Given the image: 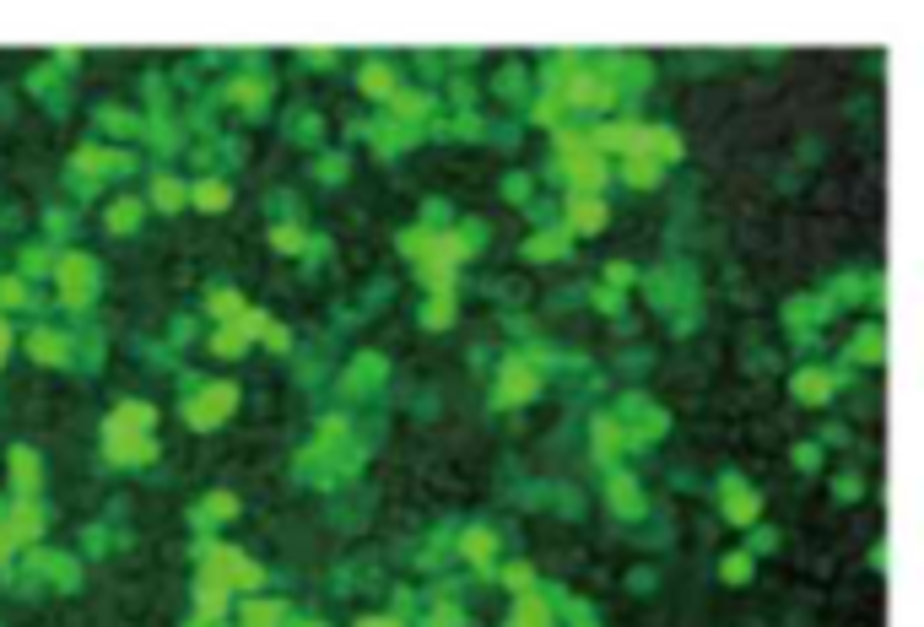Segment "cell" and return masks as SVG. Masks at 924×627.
I'll return each instance as SVG.
<instances>
[{
  "mask_svg": "<svg viewBox=\"0 0 924 627\" xmlns=\"http://www.w3.org/2000/svg\"><path fill=\"white\" fill-rule=\"evenodd\" d=\"M109 455L119 465H141L157 455V444H152V433H109Z\"/></svg>",
  "mask_w": 924,
  "mask_h": 627,
  "instance_id": "obj_1",
  "label": "cell"
},
{
  "mask_svg": "<svg viewBox=\"0 0 924 627\" xmlns=\"http://www.w3.org/2000/svg\"><path fill=\"white\" fill-rule=\"evenodd\" d=\"M152 422H157L152 406H141V400H125V406L114 411L109 433H152Z\"/></svg>",
  "mask_w": 924,
  "mask_h": 627,
  "instance_id": "obj_2",
  "label": "cell"
},
{
  "mask_svg": "<svg viewBox=\"0 0 924 627\" xmlns=\"http://www.w3.org/2000/svg\"><path fill=\"white\" fill-rule=\"evenodd\" d=\"M227 406H238V390L217 384V390H211V395L195 406V422H200V428H211V422H222V411H227Z\"/></svg>",
  "mask_w": 924,
  "mask_h": 627,
  "instance_id": "obj_3",
  "label": "cell"
},
{
  "mask_svg": "<svg viewBox=\"0 0 924 627\" xmlns=\"http://www.w3.org/2000/svg\"><path fill=\"white\" fill-rule=\"evenodd\" d=\"M568 222H573V228H600V222H606V206H600L595 195H573Z\"/></svg>",
  "mask_w": 924,
  "mask_h": 627,
  "instance_id": "obj_4",
  "label": "cell"
},
{
  "mask_svg": "<svg viewBox=\"0 0 924 627\" xmlns=\"http://www.w3.org/2000/svg\"><path fill=\"white\" fill-rule=\"evenodd\" d=\"M11 482H17L22 492H33V487H38V465H33V449H17V455H11Z\"/></svg>",
  "mask_w": 924,
  "mask_h": 627,
  "instance_id": "obj_5",
  "label": "cell"
},
{
  "mask_svg": "<svg viewBox=\"0 0 924 627\" xmlns=\"http://www.w3.org/2000/svg\"><path fill=\"white\" fill-rule=\"evenodd\" d=\"M492 546H498V541H492L487 530H471V536H465V557H471V563H487Z\"/></svg>",
  "mask_w": 924,
  "mask_h": 627,
  "instance_id": "obj_6",
  "label": "cell"
},
{
  "mask_svg": "<svg viewBox=\"0 0 924 627\" xmlns=\"http://www.w3.org/2000/svg\"><path fill=\"white\" fill-rule=\"evenodd\" d=\"M184 195H190V190H184V184H179V179H163V184H157V206H163V211H173V206H184Z\"/></svg>",
  "mask_w": 924,
  "mask_h": 627,
  "instance_id": "obj_7",
  "label": "cell"
},
{
  "mask_svg": "<svg viewBox=\"0 0 924 627\" xmlns=\"http://www.w3.org/2000/svg\"><path fill=\"white\" fill-rule=\"evenodd\" d=\"M195 206L222 211V206H227V184H200V190H195Z\"/></svg>",
  "mask_w": 924,
  "mask_h": 627,
  "instance_id": "obj_8",
  "label": "cell"
},
{
  "mask_svg": "<svg viewBox=\"0 0 924 627\" xmlns=\"http://www.w3.org/2000/svg\"><path fill=\"white\" fill-rule=\"evenodd\" d=\"M363 87H368V92H379V98H384V92H390V87H395V76H390V65H368V76H363Z\"/></svg>",
  "mask_w": 924,
  "mask_h": 627,
  "instance_id": "obj_9",
  "label": "cell"
},
{
  "mask_svg": "<svg viewBox=\"0 0 924 627\" xmlns=\"http://www.w3.org/2000/svg\"><path fill=\"white\" fill-rule=\"evenodd\" d=\"M271 622H281V606H265L260 600V606L244 611V627H271Z\"/></svg>",
  "mask_w": 924,
  "mask_h": 627,
  "instance_id": "obj_10",
  "label": "cell"
},
{
  "mask_svg": "<svg viewBox=\"0 0 924 627\" xmlns=\"http://www.w3.org/2000/svg\"><path fill=\"white\" fill-rule=\"evenodd\" d=\"M244 341H249V336H244V330H238V325H227V330H222V336H217V341H211V346H217V352L227 357V352H244Z\"/></svg>",
  "mask_w": 924,
  "mask_h": 627,
  "instance_id": "obj_11",
  "label": "cell"
},
{
  "mask_svg": "<svg viewBox=\"0 0 924 627\" xmlns=\"http://www.w3.org/2000/svg\"><path fill=\"white\" fill-rule=\"evenodd\" d=\"M206 503H211V509H206L211 519H227V514H238V498H227V492H211Z\"/></svg>",
  "mask_w": 924,
  "mask_h": 627,
  "instance_id": "obj_12",
  "label": "cell"
},
{
  "mask_svg": "<svg viewBox=\"0 0 924 627\" xmlns=\"http://www.w3.org/2000/svg\"><path fill=\"white\" fill-rule=\"evenodd\" d=\"M33 352L55 363V357H65V341H55V336H33Z\"/></svg>",
  "mask_w": 924,
  "mask_h": 627,
  "instance_id": "obj_13",
  "label": "cell"
},
{
  "mask_svg": "<svg viewBox=\"0 0 924 627\" xmlns=\"http://www.w3.org/2000/svg\"><path fill=\"white\" fill-rule=\"evenodd\" d=\"M271 244L292 255V249H303V233H298V228H276V233H271Z\"/></svg>",
  "mask_w": 924,
  "mask_h": 627,
  "instance_id": "obj_14",
  "label": "cell"
},
{
  "mask_svg": "<svg viewBox=\"0 0 924 627\" xmlns=\"http://www.w3.org/2000/svg\"><path fill=\"white\" fill-rule=\"evenodd\" d=\"M211 309H217V314H244V298H238V292H217Z\"/></svg>",
  "mask_w": 924,
  "mask_h": 627,
  "instance_id": "obj_15",
  "label": "cell"
},
{
  "mask_svg": "<svg viewBox=\"0 0 924 627\" xmlns=\"http://www.w3.org/2000/svg\"><path fill=\"white\" fill-rule=\"evenodd\" d=\"M109 222H114V228H130V222H136V200H125V206H114V211H109Z\"/></svg>",
  "mask_w": 924,
  "mask_h": 627,
  "instance_id": "obj_16",
  "label": "cell"
},
{
  "mask_svg": "<svg viewBox=\"0 0 924 627\" xmlns=\"http://www.w3.org/2000/svg\"><path fill=\"white\" fill-rule=\"evenodd\" d=\"M28 292H22V282H0V303H22Z\"/></svg>",
  "mask_w": 924,
  "mask_h": 627,
  "instance_id": "obj_17",
  "label": "cell"
},
{
  "mask_svg": "<svg viewBox=\"0 0 924 627\" xmlns=\"http://www.w3.org/2000/svg\"><path fill=\"white\" fill-rule=\"evenodd\" d=\"M444 319H454V303H433L427 309V325H444Z\"/></svg>",
  "mask_w": 924,
  "mask_h": 627,
  "instance_id": "obj_18",
  "label": "cell"
},
{
  "mask_svg": "<svg viewBox=\"0 0 924 627\" xmlns=\"http://www.w3.org/2000/svg\"><path fill=\"white\" fill-rule=\"evenodd\" d=\"M368 627H395V622H368Z\"/></svg>",
  "mask_w": 924,
  "mask_h": 627,
  "instance_id": "obj_19",
  "label": "cell"
}]
</instances>
